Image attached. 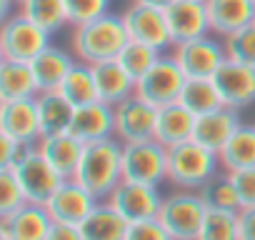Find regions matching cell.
Wrapping results in <instances>:
<instances>
[{"mask_svg": "<svg viewBox=\"0 0 255 240\" xmlns=\"http://www.w3.org/2000/svg\"><path fill=\"white\" fill-rule=\"evenodd\" d=\"M218 155H220V165L225 173L255 168V125L243 123L230 135V140L225 143V148Z\"/></svg>", "mask_w": 255, "mask_h": 240, "instance_id": "27", "label": "cell"}, {"mask_svg": "<svg viewBox=\"0 0 255 240\" xmlns=\"http://www.w3.org/2000/svg\"><path fill=\"white\" fill-rule=\"evenodd\" d=\"M63 3H65L68 25H73V28L85 25V23L110 13V0H63Z\"/></svg>", "mask_w": 255, "mask_h": 240, "instance_id": "37", "label": "cell"}, {"mask_svg": "<svg viewBox=\"0 0 255 240\" xmlns=\"http://www.w3.org/2000/svg\"><path fill=\"white\" fill-rule=\"evenodd\" d=\"M223 173L220 155L195 140L168 148V183L183 190H200L208 180Z\"/></svg>", "mask_w": 255, "mask_h": 240, "instance_id": "3", "label": "cell"}, {"mask_svg": "<svg viewBox=\"0 0 255 240\" xmlns=\"http://www.w3.org/2000/svg\"><path fill=\"white\" fill-rule=\"evenodd\" d=\"M240 240H255V208H243L238 213Z\"/></svg>", "mask_w": 255, "mask_h": 240, "instance_id": "42", "label": "cell"}, {"mask_svg": "<svg viewBox=\"0 0 255 240\" xmlns=\"http://www.w3.org/2000/svg\"><path fill=\"white\" fill-rule=\"evenodd\" d=\"M178 103H180L183 108H188L195 118L225 108V103H223V98H220L215 83L208 80V78H188L185 85H183V93H180Z\"/></svg>", "mask_w": 255, "mask_h": 240, "instance_id": "29", "label": "cell"}, {"mask_svg": "<svg viewBox=\"0 0 255 240\" xmlns=\"http://www.w3.org/2000/svg\"><path fill=\"white\" fill-rule=\"evenodd\" d=\"M23 205H28V200L13 168H0V218L20 210Z\"/></svg>", "mask_w": 255, "mask_h": 240, "instance_id": "36", "label": "cell"}, {"mask_svg": "<svg viewBox=\"0 0 255 240\" xmlns=\"http://www.w3.org/2000/svg\"><path fill=\"white\" fill-rule=\"evenodd\" d=\"M223 45H225L228 60L255 65V25H248V28L223 38Z\"/></svg>", "mask_w": 255, "mask_h": 240, "instance_id": "35", "label": "cell"}, {"mask_svg": "<svg viewBox=\"0 0 255 240\" xmlns=\"http://www.w3.org/2000/svg\"><path fill=\"white\" fill-rule=\"evenodd\" d=\"M205 210L208 205L203 203L198 190L173 188L163 200L158 220L163 223V228L173 240H198L205 220Z\"/></svg>", "mask_w": 255, "mask_h": 240, "instance_id": "4", "label": "cell"}, {"mask_svg": "<svg viewBox=\"0 0 255 240\" xmlns=\"http://www.w3.org/2000/svg\"><path fill=\"white\" fill-rule=\"evenodd\" d=\"M225 108L245 110L255 105V65L225 60L213 78Z\"/></svg>", "mask_w": 255, "mask_h": 240, "instance_id": "14", "label": "cell"}, {"mask_svg": "<svg viewBox=\"0 0 255 240\" xmlns=\"http://www.w3.org/2000/svg\"><path fill=\"white\" fill-rule=\"evenodd\" d=\"M38 115H40V133L43 135H58L70 133L75 108L58 93H38Z\"/></svg>", "mask_w": 255, "mask_h": 240, "instance_id": "28", "label": "cell"}, {"mask_svg": "<svg viewBox=\"0 0 255 240\" xmlns=\"http://www.w3.org/2000/svg\"><path fill=\"white\" fill-rule=\"evenodd\" d=\"M173 58L178 60L185 78H208V80H213L215 73L220 70V65L228 60L223 38H218L213 33L203 35V38H193L180 45H173Z\"/></svg>", "mask_w": 255, "mask_h": 240, "instance_id": "7", "label": "cell"}, {"mask_svg": "<svg viewBox=\"0 0 255 240\" xmlns=\"http://www.w3.org/2000/svg\"><path fill=\"white\" fill-rule=\"evenodd\" d=\"M125 230L128 220L108 200H100L93 213L80 223L83 240H125Z\"/></svg>", "mask_w": 255, "mask_h": 240, "instance_id": "25", "label": "cell"}, {"mask_svg": "<svg viewBox=\"0 0 255 240\" xmlns=\"http://www.w3.org/2000/svg\"><path fill=\"white\" fill-rule=\"evenodd\" d=\"M58 93H60L73 108H80V105H88V103L100 100V98H98V88H95V78H93V65L78 60V63L68 70V75L63 78Z\"/></svg>", "mask_w": 255, "mask_h": 240, "instance_id": "30", "label": "cell"}, {"mask_svg": "<svg viewBox=\"0 0 255 240\" xmlns=\"http://www.w3.org/2000/svg\"><path fill=\"white\" fill-rule=\"evenodd\" d=\"M253 25H255V20H253Z\"/></svg>", "mask_w": 255, "mask_h": 240, "instance_id": "45", "label": "cell"}, {"mask_svg": "<svg viewBox=\"0 0 255 240\" xmlns=\"http://www.w3.org/2000/svg\"><path fill=\"white\" fill-rule=\"evenodd\" d=\"M50 33L38 28L33 20H28L20 10L15 15H8L0 25V58L3 60H20L30 63L38 58L50 43Z\"/></svg>", "mask_w": 255, "mask_h": 240, "instance_id": "5", "label": "cell"}, {"mask_svg": "<svg viewBox=\"0 0 255 240\" xmlns=\"http://www.w3.org/2000/svg\"><path fill=\"white\" fill-rule=\"evenodd\" d=\"M120 15H123V23H125V30H128V38L130 40L158 48L160 53L168 45H173L163 10L150 8V5H140V3H130V5H125V10Z\"/></svg>", "mask_w": 255, "mask_h": 240, "instance_id": "13", "label": "cell"}, {"mask_svg": "<svg viewBox=\"0 0 255 240\" xmlns=\"http://www.w3.org/2000/svg\"><path fill=\"white\" fill-rule=\"evenodd\" d=\"M13 173H15V178H18L23 193H25V200L33 203V205H45L63 183V178L43 158L38 145H33L23 155V160L13 168Z\"/></svg>", "mask_w": 255, "mask_h": 240, "instance_id": "9", "label": "cell"}, {"mask_svg": "<svg viewBox=\"0 0 255 240\" xmlns=\"http://www.w3.org/2000/svg\"><path fill=\"white\" fill-rule=\"evenodd\" d=\"M163 13H165V23H168L173 45L210 35V18H208L205 0H175Z\"/></svg>", "mask_w": 255, "mask_h": 240, "instance_id": "15", "label": "cell"}, {"mask_svg": "<svg viewBox=\"0 0 255 240\" xmlns=\"http://www.w3.org/2000/svg\"><path fill=\"white\" fill-rule=\"evenodd\" d=\"M18 10L28 20H33L38 28L48 30L50 35L68 25V15H65V3H63V0H23V3L18 5Z\"/></svg>", "mask_w": 255, "mask_h": 240, "instance_id": "31", "label": "cell"}, {"mask_svg": "<svg viewBox=\"0 0 255 240\" xmlns=\"http://www.w3.org/2000/svg\"><path fill=\"white\" fill-rule=\"evenodd\" d=\"M78 63L75 55H70L68 50L58 48V45H48L38 58L30 60V68H33V75H35V83H38V90L40 93H53L60 88L63 78L68 75V70Z\"/></svg>", "mask_w": 255, "mask_h": 240, "instance_id": "23", "label": "cell"}, {"mask_svg": "<svg viewBox=\"0 0 255 240\" xmlns=\"http://www.w3.org/2000/svg\"><path fill=\"white\" fill-rule=\"evenodd\" d=\"M100 200L93 198L78 180H63L60 188L53 193V198L45 203V210L50 213V218L55 223H73V225H80L90 213L93 208L98 205Z\"/></svg>", "mask_w": 255, "mask_h": 240, "instance_id": "16", "label": "cell"}, {"mask_svg": "<svg viewBox=\"0 0 255 240\" xmlns=\"http://www.w3.org/2000/svg\"><path fill=\"white\" fill-rule=\"evenodd\" d=\"M228 175H230V180L235 185L240 205L243 208H255V168L235 170V173H228Z\"/></svg>", "mask_w": 255, "mask_h": 240, "instance_id": "39", "label": "cell"}, {"mask_svg": "<svg viewBox=\"0 0 255 240\" xmlns=\"http://www.w3.org/2000/svg\"><path fill=\"white\" fill-rule=\"evenodd\" d=\"M160 50L158 48H150V45H145V43H135V40H128L125 43V48L120 50V55L115 58L120 65H123V70L130 75L135 83L160 60Z\"/></svg>", "mask_w": 255, "mask_h": 240, "instance_id": "32", "label": "cell"}, {"mask_svg": "<svg viewBox=\"0 0 255 240\" xmlns=\"http://www.w3.org/2000/svg\"><path fill=\"white\" fill-rule=\"evenodd\" d=\"M53 225L45 205H23L20 210L0 218V240H45Z\"/></svg>", "mask_w": 255, "mask_h": 240, "instance_id": "17", "label": "cell"}, {"mask_svg": "<svg viewBox=\"0 0 255 240\" xmlns=\"http://www.w3.org/2000/svg\"><path fill=\"white\" fill-rule=\"evenodd\" d=\"M10 3H13V5H20V3H23V0H10Z\"/></svg>", "mask_w": 255, "mask_h": 240, "instance_id": "44", "label": "cell"}, {"mask_svg": "<svg viewBox=\"0 0 255 240\" xmlns=\"http://www.w3.org/2000/svg\"><path fill=\"white\" fill-rule=\"evenodd\" d=\"M210 33L218 38H228L255 20V0H205Z\"/></svg>", "mask_w": 255, "mask_h": 240, "instance_id": "20", "label": "cell"}, {"mask_svg": "<svg viewBox=\"0 0 255 240\" xmlns=\"http://www.w3.org/2000/svg\"><path fill=\"white\" fill-rule=\"evenodd\" d=\"M198 240H240L238 213H235V210L208 208V210H205V220H203V228H200Z\"/></svg>", "mask_w": 255, "mask_h": 240, "instance_id": "34", "label": "cell"}, {"mask_svg": "<svg viewBox=\"0 0 255 240\" xmlns=\"http://www.w3.org/2000/svg\"><path fill=\"white\" fill-rule=\"evenodd\" d=\"M133 3H140V5H150V8H158V10H165L170 3L175 0H133Z\"/></svg>", "mask_w": 255, "mask_h": 240, "instance_id": "43", "label": "cell"}, {"mask_svg": "<svg viewBox=\"0 0 255 240\" xmlns=\"http://www.w3.org/2000/svg\"><path fill=\"white\" fill-rule=\"evenodd\" d=\"M128 40L130 38H128L123 15H115V13H105L85 25L73 28V38H70L73 55L88 65L115 60Z\"/></svg>", "mask_w": 255, "mask_h": 240, "instance_id": "2", "label": "cell"}, {"mask_svg": "<svg viewBox=\"0 0 255 240\" xmlns=\"http://www.w3.org/2000/svg\"><path fill=\"white\" fill-rule=\"evenodd\" d=\"M243 125V118H240V110H233V108H220L215 113H208V115H200L195 120V133H193V140L200 143L203 148L213 150V153H220L225 148V143L230 140V135Z\"/></svg>", "mask_w": 255, "mask_h": 240, "instance_id": "21", "label": "cell"}, {"mask_svg": "<svg viewBox=\"0 0 255 240\" xmlns=\"http://www.w3.org/2000/svg\"><path fill=\"white\" fill-rule=\"evenodd\" d=\"M93 78H95V88H98V98L103 103L118 105L125 98L135 95V80L123 70V65L118 60H105V63H95L93 65Z\"/></svg>", "mask_w": 255, "mask_h": 240, "instance_id": "24", "label": "cell"}, {"mask_svg": "<svg viewBox=\"0 0 255 240\" xmlns=\"http://www.w3.org/2000/svg\"><path fill=\"white\" fill-rule=\"evenodd\" d=\"M70 133L75 138H80L83 143L115 138V105L95 100V103L75 108Z\"/></svg>", "mask_w": 255, "mask_h": 240, "instance_id": "18", "label": "cell"}, {"mask_svg": "<svg viewBox=\"0 0 255 240\" xmlns=\"http://www.w3.org/2000/svg\"><path fill=\"white\" fill-rule=\"evenodd\" d=\"M93 198L108 200L123 183V143L118 138H103L85 143L75 178Z\"/></svg>", "mask_w": 255, "mask_h": 240, "instance_id": "1", "label": "cell"}, {"mask_svg": "<svg viewBox=\"0 0 255 240\" xmlns=\"http://www.w3.org/2000/svg\"><path fill=\"white\" fill-rule=\"evenodd\" d=\"M163 200L165 195L160 193V185H145V183H130V180H123L108 198V203L128 223L158 218Z\"/></svg>", "mask_w": 255, "mask_h": 240, "instance_id": "11", "label": "cell"}, {"mask_svg": "<svg viewBox=\"0 0 255 240\" xmlns=\"http://www.w3.org/2000/svg\"><path fill=\"white\" fill-rule=\"evenodd\" d=\"M125 240H173L163 223L158 218L153 220H138V223H128Z\"/></svg>", "mask_w": 255, "mask_h": 240, "instance_id": "38", "label": "cell"}, {"mask_svg": "<svg viewBox=\"0 0 255 240\" xmlns=\"http://www.w3.org/2000/svg\"><path fill=\"white\" fill-rule=\"evenodd\" d=\"M45 240H83V233H80V225H73V223H55L50 225Z\"/></svg>", "mask_w": 255, "mask_h": 240, "instance_id": "41", "label": "cell"}, {"mask_svg": "<svg viewBox=\"0 0 255 240\" xmlns=\"http://www.w3.org/2000/svg\"><path fill=\"white\" fill-rule=\"evenodd\" d=\"M185 80H188V78H185V73L180 70L178 60H175L173 55H160V60L135 83V93H138L143 100H148L150 105L163 108V105L178 103Z\"/></svg>", "mask_w": 255, "mask_h": 240, "instance_id": "8", "label": "cell"}, {"mask_svg": "<svg viewBox=\"0 0 255 240\" xmlns=\"http://www.w3.org/2000/svg\"><path fill=\"white\" fill-rule=\"evenodd\" d=\"M123 180L145 185L168 183V148L158 140L123 143Z\"/></svg>", "mask_w": 255, "mask_h": 240, "instance_id": "6", "label": "cell"}, {"mask_svg": "<svg viewBox=\"0 0 255 240\" xmlns=\"http://www.w3.org/2000/svg\"><path fill=\"white\" fill-rule=\"evenodd\" d=\"M38 83L30 63L3 60L0 58V100H23L38 98Z\"/></svg>", "mask_w": 255, "mask_h": 240, "instance_id": "26", "label": "cell"}, {"mask_svg": "<svg viewBox=\"0 0 255 240\" xmlns=\"http://www.w3.org/2000/svg\"><path fill=\"white\" fill-rule=\"evenodd\" d=\"M38 150L63 180H73L78 173L85 143L75 138L73 133H58V135H43L38 143Z\"/></svg>", "mask_w": 255, "mask_h": 240, "instance_id": "19", "label": "cell"}, {"mask_svg": "<svg viewBox=\"0 0 255 240\" xmlns=\"http://www.w3.org/2000/svg\"><path fill=\"white\" fill-rule=\"evenodd\" d=\"M0 135L13 138L23 145H38L43 138L38 100L35 98L0 100Z\"/></svg>", "mask_w": 255, "mask_h": 240, "instance_id": "12", "label": "cell"}, {"mask_svg": "<svg viewBox=\"0 0 255 240\" xmlns=\"http://www.w3.org/2000/svg\"><path fill=\"white\" fill-rule=\"evenodd\" d=\"M195 115L183 108L180 103H170L158 108V123H155V140L165 148H175L180 143L193 140L195 133Z\"/></svg>", "mask_w": 255, "mask_h": 240, "instance_id": "22", "label": "cell"}, {"mask_svg": "<svg viewBox=\"0 0 255 240\" xmlns=\"http://www.w3.org/2000/svg\"><path fill=\"white\" fill-rule=\"evenodd\" d=\"M30 148L33 145H23V143H18L13 138L0 135V168H15Z\"/></svg>", "mask_w": 255, "mask_h": 240, "instance_id": "40", "label": "cell"}, {"mask_svg": "<svg viewBox=\"0 0 255 240\" xmlns=\"http://www.w3.org/2000/svg\"><path fill=\"white\" fill-rule=\"evenodd\" d=\"M198 193H200V198H203V203H205L208 208L235 210V213L243 210L240 198H238V193H235V185H233V180H230V175H228L225 170L218 173L213 180H208Z\"/></svg>", "mask_w": 255, "mask_h": 240, "instance_id": "33", "label": "cell"}, {"mask_svg": "<svg viewBox=\"0 0 255 240\" xmlns=\"http://www.w3.org/2000/svg\"><path fill=\"white\" fill-rule=\"evenodd\" d=\"M158 108L143 100L138 93L115 105V138L120 143L155 140Z\"/></svg>", "mask_w": 255, "mask_h": 240, "instance_id": "10", "label": "cell"}]
</instances>
